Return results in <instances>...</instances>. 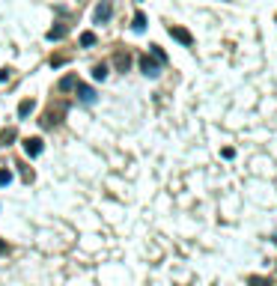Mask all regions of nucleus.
Instances as JSON below:
<instances>
[{
	"label": "nucleus",
	"instance_id": "12",
	"mask_svg": "<svg viewBox=\"0 0 277 286\" xmlns=\"http://www.w3.org/2000/svg\"><path fill=\"white\" fill-rule=\"evenodd\" d=\"M134 30H137V33H143V30H146V15H143V12H137V15H134Z\"/></svg>",
	"mask_w": 277,
	"mask_h": 286
},
{
	"label": "nucleus",
	"instance_id": "10",
	"mask_svg": "<svg viewBox=\"0 0 277 286\" xmlns=\"http://www.w3.org/2000/svg\"><path fill=\"white\" fill-rule=\"evenodd\" d=\"M107 75H110V72H107V66H104V63H99V66L93 69V78H96V81H104Z\"/></svg>",
	"mask_w": 277,
	"mask_h": 286
},
{
	"label": "nucleus",
	"instance_id": "1",
	"mask_svg": "<svg viewBox=\"0 0 277 286\" xmlns=\"http://www.w3.org/2000/svg\"><path fill=\"white\" fill-rule=\"evenodd\" d=\"M140 72H143L146 78H158V75H161V63H158L155 57L146 54V57H140Z\"/></svg>",
	"mask_w": 277,
	"mask_h": 286
},
{
	"label": "nucleus",
	"instance_id": "9",
	"mask_svg": "<svg viewBox=\"0 0 277 286\" xmlns=\"http://www.w3.org/2000/svg\"><path fill=\"white\" fill-rule=\"evenodd\" d=\"M247 286H271V280H268V277H260V274H250V277H247Z\"/></svg>",
	"mask_w": 277,
	"mask_h": 286
},
{
	"label": "nucleus",
	"instance_id": "11",
	"mask_svg": "<svg viewBox=\"0 0 277 286\" xmlns=\"http://www.w3.org/2000/svg\"><path fill=\"white\" fill-rule=\"evenodd\" d=\"M149 54H152V57H155L158 63H161V66H164V63H167V54H164V51L158 48V45H152V48H149Z\"/></svg>",
	"mask_w": 277,
	"mask_h": 286
},
{
	"label": "nucleus",
	"instance_id": "2",
	"mask_svg": "<svg viewBox=\"0 0 277 286\" xmlns=\"http://www.w3.org/2000/svg\"><path fill=\"white\" fill-rule=\"evenodd\" d=\"M110 15H113V3H110V0H102V3L96 6V12H93L96 24H107V21H110Z\"/></svg>",
	"mask_w": 277,
	"mask_h": 286
},
{
	"label": "nucleus",
	"instance_id": "16",
	"mask_svg": "<svg viewBox=\"0 0 277 286\" xmlns=\"http://www.w3.org/2000/svg\"><path fill=\"white\" fill-rule=\"evenodd\" d=\"M0 81H9V69H0Z\"/></svg>",
	"mask_w": 277,
	"mask_h": 286
},
{
	"label": "nucleus",
	"instance_id": "15",
	"mask_svg": "<svg viewBox=\"0 0 277 286\" xmlns=\"http://www.w3.org/2000/svg\"><path fill=\"white\" fill-rule=\"evenodd\" d=\"M12 182V170H0V188H6Z\"/></svg>",
	"mask_w": 277,
	"mask_h": 286
},
{
	"label": "nucleus",
	"instance_id": "3",
	"mask_svg": "<svg viewBox=\"0 0 277 286\" xmlns=\"http://www.w3.org/2000/svg\"><path fill=\"white\" fill-rule=\"evenodd\" d=\"M167 33L173 36L179 45H185V48H191V45H194V36H191L185 27H176V24H173V27H167Z\"/></svg>",
	"mask_w": 277,
	"mask_h": 286
},
{
	"label": "nucleus",
	"instance_id": "5",
	"mask_svg": "<svg viewBox=\"0 0 277 286\" xmlns=\"http://www.w3.org/2000/svg\"><path fill=\"white\" fill-rule=\"evenodd\" d=\"M78 99H81V104H96V93H93V86L78 84Z\"/></svg>",
	"mask_w": 277,
	"mask_h": 286
},
{
	"label": "nucleus",
	"instance_id": "17",
	"mask_svg": "<svg viewBox=\"0 0 277 286\" xmlns=\"http://www.w3.org/2000/svg\"><path fill=\"white\" fill-rule=\"evenodd\" d=\"M3 251H6V245H3V241H0V253H3Z\"/></svg>",
	"mask_w": 277,
	"mask_h": 286
},
{
	"label": "nucleus",
	"instance_id": "4",
	"mask_svg": "<svg viewBox=\"0 0 277 286\" xmlns=\"http://www.w3.org/2000/svg\"><path fill=\"white\" fill-rule=\"evenodd\" d=\"M24 152H27V158L42 155V137H27V140H24Z\"/></svg>",
	"mask_w": 277,
	"mask_h": 286
},
{
	"label": "nucleus",
	"instance_id": "13",
	"mask_svg": "<svg viewBox=\"0 0 277 286\" xmlns=\"http://www.w3.org/2000/svg\"><path fill=\"white\" fill-rule=\"evenodd\" d=\"M81 45H84V48H93V45H96V33H81Z\"/></svg>",
	"mask_w": 277,
	"mask_h": 286
},
{
	"label": "nucleus",
	"instance_id": "7",
	"mask_svg": "<svg viewBox=\"0 0 277 286\" xmlns=\"http://www.w3.org/2000/svg\"><path fill=\"white\" fill-rule=\"evenodd\" d=\"M33 107H36L33 101H30V99H24L21 104H18V117H21V119H24V117H30V114H33Z\"/></svg>",
	"mask_w": 277,
	"mask_h": 286
},
{
	"label": "nucleus",
	"instance_id": "6",
	"mask_svg": "<svg viewBox=\"0 0 277 286\" xmlns=\"http://www.w3.org/2000/svg\"><path fill=\"white\" fill-rule=\"evenodd\" d=\"M66 33H69V27H66V24H57V27L48 30V42H57V39H63Z\"/></svg>",
	"mask_w": 277,
	"mask_h": 286
},
{
	"label": "nucleus",
	"instance_id": "8",
	"mask_svg": "<svg viewBox=\"0 0 277 286\" xmlns=\"http://www.w3.org/2000/svg\"><path fill=\"white\" fill-rule=\"evenodd\" d=\"M75 86H78V78H75V75H66V78L60 81V93H69Z\"/></svg>",
	"mask_w": 277,
	"mask_h": 286
},
{
	"label": "nucleus",
	"instance_id": "14",
	"mask_svg": "<svg viewBox=\"0 0 277 286\" xmlns=\"http://www.w3.org/2000/svg\"><path fill=\"white\" fill-rule=\"evenodd\" d=\"M113 63H117V66L122 69V72H125V69H128V63H131V60H128V54H117V57H113Z\"/></svg>",
	"mask_w": 277,
	"mask_h": 286
}]
</instances>
